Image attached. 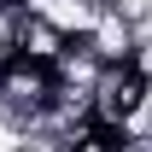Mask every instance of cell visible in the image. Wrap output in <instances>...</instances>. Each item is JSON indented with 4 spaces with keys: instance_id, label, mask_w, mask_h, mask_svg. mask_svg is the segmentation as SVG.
<instances>
[{
    "instance_id": "cell-3",
    "label": "cell",
    "mask_w": 152,
    "mask_h": 152,
    "mask_svg": "<svg viewBox=\"0 0 152 152\" xmlns=\"http://www.w3.org/2000/svg\"><path fill=\"white\" fill-rule=\"evenodd\" d=\"M129 64H134V70L152 82V41H140V47H134V53H129Z\"/></svg>"
},
{
    "instance_id": "cell-2",
    "label": "cell",
    "mask_w": 152,
    "mask_h": 152,
    "mask_svg": "<svg viewBox=\"0 0 152 152\" xmlns=\"http://www.w3.org/2000/svg\"><path fill=\"white\" fill-rule=\"evenodd\" d=\"M105 6H111V12H123V18H146V12H152V0H105Z\"/></svg>"
},
{
    "instance_id": "cell-1",
    "label": "cell",
    "mask_w": 152,
    "mask_h": 152,
    "mask_svg": "<svg viewBox=\"0 0 152 152\" xmlns=\"http://www.w3.org/2000/svg\"><path fill=\"white\" fill-rule=\"evenodd\" d=\"M82 41H88L105 64H129V53H134V29H129V18H123V12H111V6L94 18V29H88Z\"/></svg>"
}]
</instances>
